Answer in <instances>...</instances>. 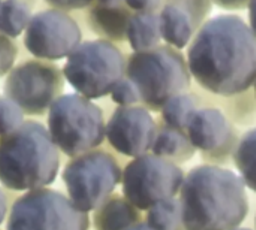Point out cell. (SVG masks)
<instances>
[{
    "label": "cell",
    "instance_id": "cell-5",
    "mask_svg": "<svg viewBox=\"0 0 256 230\" xmlns=\"http://www.w3.org/2000/svg\"><path fill=\"white\" fill-rule=\"evenodd\" d=\"M48 130L58 150L70 157L93 151L106 138L102 109L78 93L60 96L52 103Z\"/></svg>",
    "mask_w": 256,
    "mask_h": 230
},
{
    "label": "cell",
    "instance_id": "cell-7",
    "mask_svg": "<svg viewBox=\"0 0 256 230\" xmlns=\"http://www.w3.org/2000/svg\"><path fill=\"white\" fill-rule=\"evenodd\" d=\"M88 214L52 189L24 193L10 210L6 230H88Z\"/></svg>",
    "mask_w": 256,
    "mask_h": 230
},
{
    "label": "cell",
    "instance_id": "cell-36",
    "mask_svg": "<svg viewBox=\"0 0 256 230\" xmlns=\"http://www.w3.org/2000/svg\"><path fill=\"white\" fill-rule=\"evenodd\" d=\"M0 4H2V0H0Z\"/></svg>",
    "mask_w": 256,
    "mask_h": 230
},
{
    "label": "cell",
    "instance_id": "cell-10",
    "mask_svg": "<svg viewBox=\"0 0 256 230\" xmlns=\"http://www.w3.org/2000/svg\"><path fill=\"white\" fill-rule=\"evenodd\" d=\"M62 90V72L56 66L40 61H27L12 69L4 82V96L30 115L50 111Z\"/></svg>",
    "mask_w": 256,
    "mask_h": 230
},
{
    "label": "cell",
    "instance_id": "cell-28",
    "mask_svg": "<svg viewBox=\"0 0 256 230\" xmlns=\"http://www.w3.org/2000/svg\"><path fill=\"white\" fill-rule=\"evenodd\" d=\"M93 0H46V3H50L51 6H54L56 9H64V10H70V9H82L86 6H88Z\"/></svg>",
    "mask_w": 256,
    "mask_h": 230
},
{
    "label": "cell",
    "instance_id": "cell-17",
    "mask_svg": "<svg viewBox=\"0 0 256 230\" xmlns=\"http://www.w3.org/2000/svg\"><path fill=\"white\" fill-rule=\"evenodd\" d=\"M126 39L135 52H142L159 46L162 40L159 12L134 13L128 25Z\"/></svg>",
    "mask_w": 256,
    "mask_h": 230
},
{
    "label": "cell",
    "instance_id": "cell-23",
    "mask_svg": "<svg viewBox=\"0 0 256 230\" xmlns=\"http://www.w3.org/2000/svg\"><path fill=\"white\" fill-rule=\"evenodd\" d=\"M24 123L22 109L8 99L6 96H0V136H6L21 127Z\"/></svg>",
    "mask_w": 256,
    "mask_h": 230
},
{
    "label": "cell",
    "instance_id": "cell-18",
    "mask_svg": "<svg viewBox=\"0 0 256 230\" xmlns=\"http://www.w3.org/2000/svg\"><path fill=\"white\" fill-rule=\"evenodd\" d=\"M134 10L128 6L120 7H106V6H96L92 13V25L99 33L111 40H123L126 39L128 25L130 18L134 16Z\"/></svg>",
    "mask_w": 256,
    "mask_h": 230
},
{
    "label": "cell",
    "instance_id": "cell-4",
    "mask_svg": "<svg viewBox=\"0 0 256 230\" xmlns=\"http://www.w3.org/2000/svg\"><path fill=\"white\" fill-rule=\"evenodd\" d=\"M126 78L148 111H162L170 99L188 93L192 82L188 58L170 45L134 52L126 64Z\"/></svg>",
    "mask_w": 256,
    "mask_h": 230
},
{
    "label": "cell",
    "instance_id": "cell-35",
    "mask_svg": "<svg viewBox=\"0 0 256 230\" xmlns=\"http://www.w3.org/2000/svg\"><path fill=\"white\" fill-rule=\"evenodd\" d=\"M254 87H255V97H256V82H255V85H254Z\"/></svg>",
    "mask_w": 256,
    "mask_h": 230
},
{
    "label": "cell",
    "instance_id": "cell-20",
    "mask_svg": "<svg viewBox=\"0 0 256 230\" xmlns=\"http://www.w3.org/2000/svg\"><path fill=\"white\" fill-rule=\"evenodd\" d=\"M234 162L244 186L256 193V127L246 132L240 139Z\"/></svg>",
    "mask_w": 256,
    "mask_h": 230
},
{
    "label": "cell",
    "instance_id": "cell-33",
    "mask_svg": "<svg viewBox=\"0 0 256 230\" xmlns=\"http://www.w3.org/2000/svg\"><path fill=\"white\" fill-rule=\"evenodd\" d=\"M128 230H152V229H150V226H148L146 222H138V223H135L134 226H130Z\"/></svg>",
    "mask_w": 256,
    "mask_h": 230
},
{
    "label": "cell",
    "instance_id": "cell-12",
    "mask_svg": "<svg viewBox=\"0 0 256 230\" xmlns=\"http://www.w3.org/2000/svg\"><path fill=\"white\" fill-rule=\"evenodd\" d=\"M158 124L144 106H120L106 123V139L120 154L140 157L152 151Z\"/></svg>",
    "mask_w": 256,
    "mask_h": 230
},
{
    "label": "cell",
    "instance_id": "cell-3",
    "mask_svg": "<svg viewBox=\"0 0 256 230\" xmlns=\"http://www.w3.org/2000/svg\"><path fill=\"white\" fill-rule=\"evenodd\" d=\"M60 169V150L50 130L38 123H22L0 139V183L18 192L45 189Z\"/></svg>",
    "mask_w": 256,
    "mask_h": 230
},
{
    "label": "cell",
    "instance_id": "cell-6",
    "mask_svg": "<svg viewBox=\"0 0 256 230\" xmlns=\"http://www.w3.org/2000/svg\"><path fill=\"white\" fill-rule=\"evenodd\" d=\"M126 64L124 55L112 42L88 40L68 57L63 75L78 94L93 100L111 94L126 78Z\"/></svg>",
    "mask_w": 256,
    "mask_h": 230
},
{
    "label": "cell",
    "instance_id": "cell-31",
    "mask_svg": "<svg viewBox=\"0 0 256 230\" xmlns=\"http://www.w3.org/2000/svg\"><path fill=\"white\" fill-rule=\"evenodd\" d=\"M249 21H250V28L254 30L256 36V0H252L249 4Z\"/></svg>",
    "mask_w": 256,
    "mask_h": 230
},
{
    "label": "cell",
    "instance_id": "cell-21",
    "mask_svg": "<svg viewBox=\"0 0 256 230\" xmlns=\"http://www.w3.org/2000/svg\"><path fill=\"white\" fill-rule=\"evenodd\" d=\"M32 21L30 7L21 0H4L0 4V33L16 37L27 30Z\"/></svg>",
    "mask_w": 256,
    "mask_h": 230
},
{
    "label": "cell",
    "instance_id": "cell-25",
    "mask_svg": "<svg viewBox=\"0 0 256 230\" xmlns=\"http://www.w3.org/2000/svg\"><path fill=\"white\" fill-rule=\"evenodd\" d=\"M111 97L120 106H135L136 103H141V97L136 87L128 78H123L114 87V90L111 91Z\"/></svg>",
    "mask_w": 256,
    "mask_h": 230
},
{
    "label": "cell",
    "instance_id": "cell-11",
    "mask_svg": "<svg viewBox=\"0 0 256 230\" xmlns=\"http://www.w3.org/2000/svg\"><path fill=\"white\" fill-rule=\"evenodd\" d=\"M80 25L70 15L48 9L32 16L26 30V48L38 58L60 60L69 57L81 45Z\"/></svg>",
    "mask_w": 256,
    "mask_h": 230
},
{
    "label": "cell",
    "instance_id": "cell-26",
    "mask_svg": "<svg viewBox=\"0 0 256 230\" xmlns=\"http://www.w3.org/2000/svg\"><path fill=\"white\" fill-rule=\"evenodd\" d=\"M16 58V48L10 39L0 33V76L8 73Z\"/></svg>",
    "mask_w": 256,
    "mask_h": 230
},
{
    "label": "cell",
    "instance_id": "cell-27",
    "mask_svg": "<svg viewBox=\"0 0 256 230\" xmlns=\"http://www.w3.org/2000/svg\"><path fill=\"white\" fill-rule=\"evenodd\" d=\"M126 6L135 13H154L160 12L164 0H126Z\"/></svg>",
    "mask_w": 256,
    "mask_h": 230
},
{
    "label": "cell",
    "instance_id": "cell-34",
    "mask_svg": "<svg viewBox=\"0 0 256 230\" xmlns=\"http://www.w3.org/2000/svg\"><path fill=\"white\" fill-rule=\"evenodd\" d=\"M232 230H252V229H249V228H237V229H232Z\"/></svg>",
    "mask_w": 256,
    "mask_h": 230
},
{
    "label": "cell",
    "instance_id": "cell-24",
    "mask_svg": "<svg viewBox=\"0 0 256 230\" xmlns=\"http://www.w3.org/2000/svg\"><path fill=\"white\" fill-rule=\"evenodd\" d=\"M164 4H174L184 10L192 18L198 30L208 21L207 18L213 9L212 0H164Z\"/></svg>",
    "mask_w": 256,
    "mask_h": 230
},
{
    "label": "cell",
    "instance_id": "cell-22",
    "mask_svg": "<svg viewBox=\"0 0 256 230\" xmlns=\"http://www.w3.org/2000/svg\"><path fill=\"white\" fill-rule=\"evenodd\" d=\"M146 223L152 230H184L178 198L159 202L147 211Z\"/></svg>",
    "mask_w": 256,
    "mask_h": 230
},
{
    "label": "cell",
    "instance_id": "cell-29",
    "mask_svg": "<svg viewBox=\"0 0 256 230\" xmlns=\"http://www.w3.org/2000/svg\"><path fill=\"white\" fill-rule=\"evenodd\" d=\"M212 1L225 10H243L249 7L252 0H212Z\"/></svg>",
    "mask_w": 256,
    "mask_h": 230
},
{
    "label": "cell",
    "instance_id": "cell-2",
    "mask_svg": "<svg viewBox=\"0 0 256 230\" xmlns=\"http://www.w3.org/2000/svg\"><path fill=\"white\" fill-rule=\"evenodd\" d=\"M184 230H232L249 214L246 186L238 174L216 165L190 169L180 190Z\"/></svg>",
    "mask_w": 256,
    "mask_h": 230
},
{
    "label": "cell",
    "instance_id": "cell-14",
    "mask_svg": "<svg viewBox=\"0 0 256 230\" xmlns=\"http://www.w3.org/2000/svg\"><path fill=\"white\" fill-rule=\"evenodd\" d=\"M159 24H160L162 40H165L166 45L178 51L190 45L194 36L198 31L192 18L184 10H182L174 4L162 6L159 12Z\"/></svg>",
    "mask_w": 256,
    "mask_h": 230
},
{
    "label": "cell",
    "instance_id": "cell-19",
    "mask_svg": "<svg viewBox=\"0 0 256 230\" xmlns=\"http://www.w3.org/2000/svg\"><path fill=\"white\" fill-rule=\"evenodd\" d=\"M200 109L198 99L190 93H182L170 99L162 108L164 124L186 132L192 115Z\"/></svg>",
    "mask_w": 256,
    "mask_h": 230
},
{
    "label": "cell",
    "instance_id": "cell-8",
    "mask_svg": "<svg viewBox=\"0 0 256 230\" xmlns=\"http://www.w3.org/2000/svg\"><path fill=\"white\" fill-rule=\"evenodd\" d=\"M118 162L105 151H90L74 157L63 171L69 199L84 213L96 211L122 183Z\"/></svg>",
    "mask_w": 256,
    "mask_h": 230
},
{
    "label": "cell",
    "instance_id": "cell-9",
    "mask_svg": "<svg viewBox=\"0 0 256 230\" xmlns=\"http://www.w3.org/2000/svg\"><path fill=\"white\" fill-rule=\"evenodd\" d=\"M182 168L153 153L135 157L123 171L124 198L140 211H148L162 201L177 198L184 183Z\"/></svg>",
    "mask_w": 256,
    "mask_h": 230
},
{
    "label": "cell",
    "instance_id": "cell-13",
    "mask_svg": "<svg viewBox=\"0 0 256 230\" xmlns=\"http://www.w3.org/2000/svg\"><path fill=\"white\" fill-rule=\"evenodd\" d=\"M186 133L192 145L202 153H213L230 144L237 133L218 108H200L190 118Z\"/></svg>",
    "mask_w": 256,
    "mask_h": 230
},
{
    "label": "cell",
    "instance_id": "cell-1",
    "mask_svg": "<svg viewBox=\"0 0 256 230\" xmlns=\"http://www.w3.org/2000/svg\"><path fill=\"white\" fill-rule=\"evenodd\" d=\"M192 78L218 96L246 93L256 82V36L238 15H218L194 36L188 48Z\"/></svg>",
    "mask_w": 256,
    "mask_h": 230
},
{
    "label": "cell",
    "instance_id": "cell-15",
    "mask_svg": "<svg viewBox=\"0 0 256 230\" xmlns=\"http://www.w3.org/2000/svg\"><path fill=\"white\" fill-rule=\"evenodd\" d=\"M152 153L176 165H180L189 162L195 156L196 148L192 145L186 132L162 124L158 127V135Z\"/></svg>",
    "mask_w": 256,
    "mask_h": 230
},
{
    "label": "cell",
    "instance_id": "cell-30",
    "mask_svg": "<svg viewBox=\"0 0 256 230\" xmlns=\"http://www.w3.org/2000/svg\"><path fill=\"white\" fill-rule=\"evenodd\" d=\"M6 214H8V199H6V195L3 193V190L0 189V225L4 222Z\"/></svg>",
    "mask_w": 256,
    "mask_h": 230
},
{
    "label": "cell",
    "instance_id": "cell-37",
    "mask_svg": "<svg viewBox=\"0 0 256 230\" xmlns=\"http://www.w3.org/2000/svg\"><path fill=\"white\" fill-rule=\"evenodd\" d=\"M255 225H256V219H255Z\"/></svg>",
    "mask_w": 256,
    "mask_h": 230
},
{
    "label": "cell",
    "instance_id": "cell-32",
    "mask_svg": "<svg viewBox=\"0 0 256 230\" xmlns=\"http://www.w3.org/2000/svg\"><path fill=\"white\" fill-rule=\"evenodd\" d=\"M100 6H106V7H120V6H126V0H98Z\"/></svg>",
    "mask_w": 256,
    "mask_h": 230
},
{
    "label": "cell",
    "instance_id": "cell-16",
    "mask_svg": "<svg viewBox=\"0 0 256 230\" xmlns=\"http://www.w3.org/2000/svg\"><path fill=\"white\" fill-rule=\"evenodd\" d=\"M140 222V210H136L126 198H110L94 214L96 230H128Z\"/></svg>",
    "mask_w": 256,
    "mask_h": 230
}]
</instances>
